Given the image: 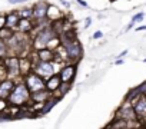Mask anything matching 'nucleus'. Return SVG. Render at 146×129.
<instances>
[{
    "label": "nucleus",
    "mask_w": 146,
    "mask_h": 129,
    "mask_svg": "<svg viewBox=\"0 0 146 129\" xmlns=\"http://www.w3.org/2000/svg\"><path fill=\"white\" fill-rule=\"evenodd\" d=\"M3 66L6 69V75L7 78L13 79L15 82H17L19 79H22V75H20V66H19V56H15V55H9L3 59Z\"/></svg>",
    "instance_id": "20e7f679"
},
{
    "label": "nucleus",
    "mask_w": 146,
    "mask_h": 129,
    "mask_svg": "<svg viewBox=\"0 0 146 129\" xmlns=\"http://www.w3.org/2000/svg\"><path fill=\"white\" fill-rule=\"evenodd\" d=\"M13 29H10V27H7V26H5V27H2L0 29V39H3V40H7L12 35H13Z\"/></svg>",
    "instance_id": "412c9836"
},
{
    "label": "nucleus",
    "mask_w": 146,
    "mask_h": 129,
    "mask_svg": "<svg viewBox=\"0 0 146 129\" xmlns=\"http://www.w3.org/2000/svg\"><path fill=\"white\" fill-rule=\"evenodd\" d=\"M70 85L72 83H67V82H62L60 85H59V88L53 92V95L54 96H57V98H63L67 92H69V89H70Z\"/></svg>",
    "instance_id": "6ab92c4d"
},
{
    "label": "nucleus",
    "mask_w": 146,
    "mask_h": 129,
    "mask_svg": "<svg viewBox=\"0 0 146 129\" xmlns=\"http://www.w3.org/2000/svg\"><path fill=\"white\" fill-rule=\"evenodd\" d=\"M6 56H9V49H7L6 40L0 39V59H5Z\"/></svg>",
    "instance_id": "4be33fe9"
},
{
    "label": "nucleus",
    "mask_w": 146,
    "mask_h": 129,
    "mask_svg": "<svg viewBox=\"0 0 146 129\" xmlns=\"http://www.w3.org/2000/svg\"><path fill=\"white\" fill-rule=\"evenodd\" d=\"M137 88V90H139V93L140 95H146V80L145 82H142L139 86H136Z\"/></svg>",
    "instance_id": "393cba45"
},
{
    "label": "nucleus",
    "mask_w": 146,
    "mask_h": 129,
    "mask_svg": "<svg viewBox=\"0 0 146 129\" xmlns=\"http://www.w3.org/2000/svg\"><path fill=\"white\" fill-rule=\"evenodd\" d=\"M136 30H137V32H140V30H146V25H143V26H139Z\"/></svg>",
    "instance_id": "473e14b6"
},
{
    "label": "nucleus",
    "mask_w": 146,
    "mask_h": 129,
    "mask_svg": "<svg viewBox=\"0 0 146 129\" xmlns=\"http://www.w3.org/2000/svg\"><path fill=\"white\" fill-rule=\"evenodd\" d=\"M57 36V33L52 29V26H46L44 29H39V33L35 36L33 39V47L36 50L39 49H43V47H47V45L50 43L52 39H54Z\"/></svg>",
    "instance_id": "7ed1b4c3"
},
{
    "label": "nucleus",
    "mask_w": 146,
    "mask_h": 129,
    "mask_svg": "<svg viewBox=\"0 0 146 129\" xmlns=\"http://www.w3.org/2000/svg\"><path fill=\"white\" fill-rule=\"evenodd\" d=\"M27 0H9L10 5H19V3H26Z\"/></svg>",
    "instance_id": "cd10ccee"
},
{
    "label": "nucleus",
    "mask_w": 146,
    "mask_h": 129,
    "mask_svg": "<svg viewBox=\"0 0 146 129\" xmlns=\"http://www.w3.org/2000/svg\"><path fill=\"white\" fill-rule=\"evenodd\" d=\"M35 29V22L33 19H26V17H20L19 19V23H17V27L16 30L22 32V33H29Z\"/></svg>",
    "instance_id": "4468645a"
},
{
    "label": "nucleus",
    "mask_w": 146,
    "mask_h": 129,
    "mask_svg": "<svg viewBox=\"0 0 146 129\" xmlns=\"http://www.w3.org/2000/svg\"><path fill=\"white\" fill-rule=\"evenodd\" d=\"M112 2H115V0H112Z\"/></svg>",
    "instance_id": "58836bf2"
},
{
    "label": "nucleus",
    "mask_w": 146,
    "mask_h": 129,
    "mask_svg": "<svg viewBox=\"0 0 146 129\" xmlns=\"http://www.w3.org/2000/svg\"><path fill=\"white\" fill-rule=\"evenodd\" d=\"M76 69H78V64L76 63H69V64H64L57 75L60 76V80L62 82L72 83L73 79H75V76H76Z\"/></svg>",
    "instance_id": "9d476101"
},
{
    "label": "nucleus",
    "mask_w": 146,
    "mask_h": 129,
    "mask_svg": "<svg viewBox=\"0 0 146 129\" xmlns=\"http://www.w3.org/2000/svg\"><path fill=\"white\" fill-rule=\"evenodd\" d=\"M32 72H35L36 75H39L40 78H43L46 80L47 78H50L54 73V64H53V62L37 59V62L32 63Z\"/></svg>",
    "instance_id": "423d86ee"
},
{
    "label": "nucleus",
    "mask_w": 146,
    "mask_h": 129,
    "mask_svg": "<svg viewBox=\"0 0 146 129\" xmlns=\"http://www.w3.org/2000/svg\"><path fill=\"white\" fill-rule=\"evenodd\" d=\"M64 50V57L66 60H69L70 63H78L82 56H83V47L82 45L79 43L78 39H73V40H69V42H64L60 45Z\"/></svg>",
    "instance_id": "f03ea898"
},
{
    "label": "nucleus",
    "mask_w": 146,
    "mask_h": 129,
    "mask_svg": "<svg viewBox=\"0 0 146 129\" xmlns=\"http://www.w3.org/2000/svg\"><path fill=\"white\" fill-rule=\"evenodd\" d=\"M47 9H49V5L46 2H39L36 3L33 7H32V19L35 23L37 22H42V20H46L47 17Z\"/></svg>",
    "instance_id": "1a4fd4ad"
},
{
    "label": "nucleus",
    "mask_w": 146,
    "mask_h": 129,
    "mask_svg": "<svg viewBox=\"0 0 146 129\" xmlns=\"http://www.w3.org/2000/svg\"><path fill=\"white\" fill-rule=\"evenodd\" d=\"M76 2H78V3H79L82 7H88V3L85 2V0H76Z\"/></svg>",
    "instance_id": "7c9ffc66"
},
{
    "label": "nucleus",
    "mask_w": 146,
    "mask_h": 129,
    "mask_svg": "<svg viewBox=\"0 0 146 129\" xmlns=\"http://www.w3.org/2000/svg\"><path fill=\"white\" fill-rule=\"evenodd\" d=\"M143 19H145V13H143V12H139V13H136V15L132 17L130 22H133V23H139V22H142Z\"/></svg>",
    "instance_id": "b1692460"
},
{
    "label": "nucleus",
    "mask_w": 146,
    "mask_h": 129,
    "mask_svg": "<svg viewBox=\"0 0 146 129\" xmlns=\"http://www.w3.org/2000/svg\"><path fill=\"white\" fill-rule=\"evenodd\" d=\"M122 63H123V59L122 57H117L116 62H115V64H122Z\"/></svg>",
    "instance_id": "2f4dec72"
},
{
    "label": "nucleus",
    "mask_w": 146,
    "mask_h": 129,
    "mask_svg": "<svg viewBox=\"0 0 146 129\" xmlns=\"http://www.w3.org/2000/svg\"><path fill=\"white\" fill-rule=\"evenodd\" d=\"M90 25H92V19L90 17H86V20H85V29H88Z\"/></svg>",
    "instance_id": "c756f323"
},
{
    "label": "nucleus",
    "mask_w": 146,
    "mask_h": 129,
    "mask_svg": "<svg viewBox=\"0 0 146 129\" xmlns=\"http://www.w3.org/2000/svg\"><path fill=\"white\" fill-rule=\"evenodd\" d=\"M60 99H62V98H57V96H54V95L52 93V95H50V96H49V98H47L44 102H43V106L40 108L39 115H46V113H49V112L53 109V106H54V105H56V103H57Z\"/></svg>",
    "instance_id": "ddd939ff"
},
{
    "label": "nucleus",
    "mask_w": 146,
    "mask_h": 129,
    "mask_svg": "<svg viewBox=\"0 0 146 129\" xmlns=\"http://www.w3.org/2000/svg\"><path fill=\"white\" fill-rule=\"evenodd\" d=\"M7 102L9 105H15V106H25L30 103V90L23 80L15 83L10 95L7 96Z\"/></svg>",
    "instance_id": "f257e3e1"
},
{
    "label": "nucleus",
    "mask_w": 146,
    "mask_h": 129,
    "mask_svg": "<svg viewBox=\"0 0 146 129\" xmlns=\"http://www.w3.org/2000/svg\"><path fill=\"white\" fill-rule=\"evenodd\" d=\"M5 25H6V16L0 15V29H2V27H5Z\"/></svg>",
    "instance_id": "bb28decb"
},
{
    "label": "nucleus",
    "mask_w": 146,
    "mask_h": 129,
    "mask_svg": "<svg viewBox=\"0 0 146 129\" xmlns=\"http://www.w3.org/2000/svg\"><path fill=\"white\" fill-rule=\"evenodd\" d=\"M143 62H145V63H146V59H143Z\"/></svg>",
    "instance_id": "4c0bfd02"
},
{
    "label": "nucleus",
    "mask_w": 146,
    "mask_h": 129,
    "mask_svg": "<svg viewBox=\"0 0 146 129\" xmlns=\"http://www.w3.org/2000/svg\"><path fill=\"white\" fill-rule=\"evenodd\" d=\"M133 109L137 118V122H146V95H140L133 103Z\"/></svg>",
    "instance_id": "6e6552de"
},
{
    "label": "nucleus",
    "mask_w": 146,
    "mask_h": 129,
    "mask_svg": "<svg viewBox=\"0 0 146 129\" xmlns=\"http://www.w3.org/2000/svg\"><path fill=\"white\" fill-rule=\"evenodd\" d=\"M15 83L16 82L10 78H5L3 80H0V99H7V96L10 95Z\"/></svg>",
    "instance_id": "9b49d317"
},
{
    "label": "nucleus",
    "mask_w": 146,
    "mask_h": 129,
    "mask_svg": "<svg viewBox=\"0 0 146 129\" xmlns=\"http://www.w3.org/2000/svg\"><path fill=\"white\" fill-rule=\"evenodd\" d=\"M115 118H120V119H123V120H126V122H129L130 123V126H136L137 123V118H136V113H135V109H133V105L130 103V102H127V100H125L123 102V105L116 110V113H115Z\"/></svg>",
    "instance_id": "39448f33"
},
{
    "label": "nucleus",
    "mask_w": 146,
    "mask_h": 129,
    "mask_svg": "<svg viewBox=\"0 0 146 129\" xmlns=\"http://www.w3.org/2000/svg\"><path fill=\"white\" fill-rule=\"evenodd\" d=\"M0 63H3V59H0Z\"/></svg>",
    "instance_id": "e433bc0d"
},
{
    "label": "nucleus",
    "mask_w": 146,
    "mask_h": 129,
    "mask_svg": "<svg viewBox=\"0 0 146 129\" xmlns=\"http://www.w3.org/2000/svg\"><path fill=\"white\" fill-rule=\"evenodd\" d=\"M19 19H20V17H19L17 12H12V13L6 15V25H5V26H7V27H10V29L16 30L17 23H19Z\"/></svg>",
    "instance_id": "f3484780"
},
{
    "label": "nucleus",
    "mask_w": 146,
    "mask_h": 129,
    "mask_svg": "<svg viewBox=\"0 0 146 129\" xmlns=\"http://www.w3.org/2000/svg\"><path fill=\"white\" fill-rule=\"evenodd\" d=\"M62 83V80H60V76L57 75V73H53L50 78H47L46 80H44V88L50 92V93H53L57 88H59V85Z\"/></svg>",
    "instance_id": "2eb2a0df"
},
{
    "label": "nucleus",
    "mask_w": 146,
    "mask_h": 129,
    "mask_svg": "<svg viewBox=\"0 0 146 129\" xmlns=\"http://www.w3.org/2000/svg\"><path fill=\"white\" fill-rule=\"evenodd\" d=\"M7 106H9L7 99H0V112L5 110V109H7Z\"/></svg>",
    "instance_id": "a878e982"
},
{
    "label": "nucleus",
    "mask_w": 146,
    "mask_h": 129,
    "mask_svg": "<svg viewBox=\"0 0 146 129\" xmlns=\"http://www.w3.org/2000/svg\"><path fill=\"white\" fill-rule=\"evenodd\" d=\"M22 80L26 83V86L29 88L30 92H36V90H40V89H44V79L40 78L39 75H36L35 72H29L26 75H23Z\"/></svg>",
    "instance_id": "0eeeda50"
},
{
    "label": "nucleus",
    "mask_w": 146,
    "mask_h": 129,
    "mask_svg": "<svg viewBox=\"0 0 146 129\" xmlns=\"http://www.w3.org/2000/svg\"><path fill=\"white\" fill-rule=\"evenodd\" d=\"M60 3H62V5H64L66 7H69V6H70V5H69V2H64V0H60Z\"/></svg>",
    "instance_id": "c9c22d12"
},
{
    "label": "nucleus",
    "mask_w": 146,
    "mask_h": 129,
    "mask_svg": "<svg viewBox=\"0 0 146 129\" xmlns=\"http://www.w3.org/2000/svg\"><path fill=\"white\" fill-rule=\"evenodd\" d=\"M126 55H127V50H123V52H122V53L119 55V57H125Z\"/></svg>",
    "instance_id": "f704fd0d"
},
{
    "label": "nucleus",
    "mask_w": 146,
    "mask_h": 129,
    "mask_svg": "<svg viewBox=\"0 0 146 129\" xmlns=\"http://www.w3.org/2000/svg\"><path fill=\"white\" fill-rule=\"evenodd\" d=\"M140 96V93H139V90H137V88H132L129 92H127V95H126V98H125V100H127V102H130V103H133L137 98Z\"/></svg>",
    "instance_id": "aec40b11"
},
{
    "label": "nucleus",
    "mask_w": 146,
    "mask_h": 129,
    "mask_svg": "<svg viewBox=\"0 0 146 129\" xmlns=\"http://www.w3.org/2000/svg\"><path fill=\"white\" fill-rule=\"evenodd\" d=\"M52 93L44 88V89H40V90H36V92H30V102L32 103H43Z\"/></svg>",
    "instance_id": "f8f14e48"
},
{
    "label": "nucleus",
    "mask_w": 146,
    "mask_h": 129,
    "mask_svg": "<svg viewBox=\"0 0 146 129\" xmlns=\"http://www.w3.org/2000/svg\"><path fill=\"white\" fill-rule=\"evenodd\" d=\"M19 17H26V19H32V7L30 9H23L20 12H17Z\"/></svg>",
    "instance_id": "5701e85b"
},
{
    "label": "nucleus",
    "mask_w": 146,
    "mask_h": 129,
    "mask_svg": "<svg viewBox=\"0 0 146 129\" xmlns=\"http://www.w3.org/2000/svg\"><path fill=\"white\" fill-rule=\"evenodd\" d=\"M102 37H103V33H102L100 30L95 32V35H93V39H102Z\"/></svg>",
    "instance_id": "c85d7f7f"
},
{
    "label": "nucleus",
    "mask_w": 146,
    "mask_h": 129,
    "mask_svg": "<svg viewBox=\"0 0 146 129\" xmlns=\"http://www.w3.org/2000/svg\"><path fill=\"white\" fill-rule=\"evenodd\" d=\"M108 128H115V129H125V128H130V123L129 122H126V120H123V119H120V118H115L109 125H108Z\"/></svg>",
    "instance_id": "a211bd4d"
},
{
    "label": "nucleus",
    "mask_w": 146,
    "mask_h": 129,
    "mask_svg": "<svg viewBox=\"0 0 146 129\" xmlns=\"http://www.w3.org/2000/svg\"><path fill=\"white\" fill-rule=\"evenodd\" d=\"M37 59L39 60H47V62H53L56 59V52L53 49H49V47H43V49H39L37 50Z\"/></svg>",
    "instance_id": "dca6fc26"
},
{
    "label": "nucleus",
    "mask_w": 146,
    "mask_h": 129,
    "mask_svg": "<svg viewBox=\"0 0 146 129\" xmlns=\"http://www.w3.org/2000/svg\"><path fill=\"white\" fill-rule=\"evenodd\" d=\"M133 26H135V23H133V22H130V23L127 25V27H126V30H129V29H132Z\"/></svg>",
    "instance_id": "72a5a7b5"
}]
</instances>
